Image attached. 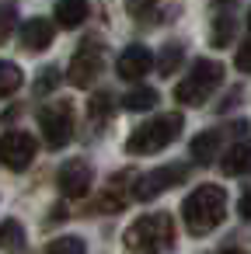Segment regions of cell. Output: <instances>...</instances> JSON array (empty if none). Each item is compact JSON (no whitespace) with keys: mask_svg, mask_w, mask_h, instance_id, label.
Returning a JSON list of instances; mask_svg holds the SVG:
<instances>
[{"mask_svg":"<svg viewBox=\"0 0 251 254\" xmlns=\"http://www.w3.org/2000/svg\"><path fill=\"white\" fill-rule=\"evenodd\" d=\"M181 46H164L161 49V60H157V70H161V77H167V73H174L178 66H181Z\"/></svg>","mask_w":251,"mask_h":254,"instance_id":"obj_21","label":"cell"},{"mask_svg":"<svg viewBox=\"0 0 251 254\" xmlns=\"http://www.w3.org/2000/svg\"><path fill=\"white\" fill-rule=\"evenodd\" d=\"M234 28H237V21H234L230 14L216 18V21H213V32H209V46H216V49L230 46V42H234Z\"/></svg>","mask_w":251,"mask_h":254,"instance_id":"obj_19","label":"cell"},{"mask_svg":"<svg viewBox=\"0 0 251 254\" xmlns=\"http://www.w3.org/2000/svg\"><path fill=\"white\" fill-rule=\"evenodd\" d=\"M112 105H115V101H112L108 91H105V94H94V101H91V115H94V119H108V115H112Z\"/></svg>","mask_w":251,"mask_h":254,"instance_id":"obj_23","label":"cell"},{"mask_svg":"<svg viewBox=\"0 0 251 254\" xmlns=\"http://www.w3.org/2000/svg\"><path fill=\"white\" fill-rule=\"evenodd\" d=\"M220 254H244V251H237V247H227V251H220Z\"/></svg>","mask_w":251,"mask_h":254,"instance_id":"obj_28","label":"cell"},{"mask_svg":"<svg viewBox=\"0 0 251 254\" xmlns=\"http://www.w3.org/2000/svg\"><path fill=\"white\" fill-rule=\"evenodd\" d=\"M237 70L241 73H251V39L241 46V53H237Z\"/></svg>","mask_w":251,"mask_h":254,"instance_id":"obj_25","label":"cell"},{"mask_svg":"<svg viewBox=\"0 0 251 254\" xmlns=\"http://www.w3.org/2000/svg\"><path fill=\"white\" fill-rule=\"evenodd\" d=\"M25 247V230L18 219H7V223H0V251H7V254H21Z\"/></svg>","mask_w":251,"mask_h":254,"instance_id":"obj_16","label":"cell"},{"mask_svg":"<svg viewBox=\"0 0 251 254\" xmlns=\"http://www.w3.org/2000/svg\"><path fill=\"white\" fill-rule=\"evenodd\" d=\"M223 174H230V178L251 174V139H241V143L223 157Z\"/></svg>","mask_w":251,"mask_h":254,"instance_id":"obj_14","label":"cell"},{"mask_svg":"<svg viewBox=\"0 0 251 254\" xmlns=\"http://www.w3.org/2000/svg\"><path fill=\"white\" fill-rule=\"evenodd\" d=\"M91 181H94V171H91L87 160H67L63 171H60V191L67 198H84Z\"/></svg>","mask_w":251,"mask_h":254,"instance_id":"obj_9","label":"cell"},{"mask_svg":"<svg viewBox=\"0 0 251 254\" xmlns=\"http://www.w3.org/2000/svg\"><path fill=\"white\" fill-rule=\"evenodd\" d=\"M87 18V0H60L56 4V21L63 28H77Z\"/></svg>","mask_w":251,"mask_h":254,"instance_id":"obj_15","label":"cell"},{"mask_svg":"<svg viewBox=\"0 0 251 254\" xmlns=\"http://www.w3.org/2000/svg\"><path fill=\"white\" fill-rule=\"evenodd\" d=\"M35 153H39V143H35L32 132L14 129V132H4V136H0V160H4L11 171L28 167V164L35 160Z\"/></svg>","mask_w":251,"mask_h":254,"instance_id":"obj_6","label":"cell"},{"mask_svg":"<svg viewBox=\"0 0 251 254\" xmlns=\"http://www.w3.org/2000/svg\"><path fill=\"white\" fill-rule=\"evenodd\" d=\"M101 63H105L101 46L98 42H84L74 53V60H70V84L74 87H91L98 80V73H101Z\"/></svg>","mask_w":251,"mask_h":254,"instance_id":"obj_7","label":"cell"},{"mask_svg":"<svg viewBox=\"0 0 251 254\" xmlns=\"http://www.w3.org/2000/svg\"><path fill=\"white\" fill-rule=\"evenodd\" d=\"M14 32H18V11H14V4H0V46H7Z\"/></svg>","mask_w":251,"mask_h":254,"instance_id":"obj_20","label":"cell"},{"mask_svg":"<svg viewBox=\"0 0 251 254\" xmlns=\"http://www.w3.org/2000/svg\"><path fill=\"white\" fill-rule=\"evenodd\" d=\"M178 132H181V115H174V112L157 115V119H150V122H143L140 129L129 132V139H126V153H133V157L161 153L167 143H174Z\"/></svg>","mask_w":251,"mask_h":254,"instance_id":"obj_3","label":"cell"},{"mask_svg":"<svg viewBox=\"0 0 251 254\" xmlns=\"http://www.w3.org/2000/svg\"><path fill=\"white\" fill-rule=\"evenodd\" d=\"M188 153H192L195 164H213L216 153H220V132H213V129L199 132V136L188 143Z\"/></svg>","mask_w":251,"mask_h":254,"instance_id":"obj_13","label":"cell"},{"mask_svg":"<svg viewBox=\"0 0 251 254\" xmlns=\"http://www.w3.org/2000/svg\"><path fill=\"white\" fill-rule=\"evenodd\" d=\"M181 178H185V167H181V164H167V167H161V171L140 174L136 185H133V198H136V202H150V198H157L161 191L174 188Z\"/></svg>","mask_w":251,"mask_h":254,"instance_id":"obj_8","label":"cell"},{"mask_svg":"<svg viewBox=\"0 0 251 254\" xmlns=\"http://www.w3.org/2000/svg\"><path fill=\"white\" fill-rule=\"evenodd\" d=\"M181 216H185V226H188L192 237H206L227 216V191L220 185H199L181 202Z\"/></svg>","mask_w":251,"mask_h":254,"instance_id":"obj_1","label":"cell"},{"mask_svg":"<svg viewBox=\"0 0 251 254\" xmlns=\"http://www.w3.org/2000/svg\"><path fill=\"white\" fill-rule=\"evenodd\" d=\"M154 70V53L147 49V46H126L122 49V56H119V77L122 80H140V77H147Z\"/></svg>","mask_w":251,"mask_h":254,"instance_id":"obj_10","label":"cell"},{"mask_svg":"<svg viewBox=\"0 0 251 254\" xmlns=\"http://www.w3.org/2000/svg\"><path fill=\"white\" fill-rule=\"evenodd\" d=\"M53 25L46 21V18H28L25 25H21V46L25 49H32V53H42V49H49V42H53Z\"/></svg>","mask_w":251,"mask_h":254,"instance_id":"obj_12","label":"cell"},{"mask_svg":"<svg viewBox=\"0 0 251 254\" xmlns=\"http://www.w3.org/2000/svg\"><path fill=\"white\" fill-rule=\"evenodd\" d=\"M56 80H60V70H53V66H49V70H42V73H39V87H35V91H39V94H46V91H53V87H56Z\"/></svg>","mask_w":251,"mask_h":254,"instance_id":"obj_24","label":"cell"},{"mask_svg":"<svg viewBox=\"0 0 251 254\" xmlns=\"http://www.w3.org/2000/svg\"><path fill=\"white\" fill-rule=\"evenodd\" d=\"M237 212H241L244 219H251V188L241 195V202H237Z\"/></svg>","mask_w":251,"mask_h":254,"instance_id":"obj_27","label":"cell"},{"mask_svg":"<svg viewBox=\"0 0 251 254\" xmlns=\"http://www.w3.org/2000/svg\"><path fill=\"white\" fill-rule=\"evenodd\" d=\"M157 4V0H126V7H129V14H147L150 7Z\"/></svg>","mask_w":251,"mask_h":254,"instance_id":"obj_26","label":"cell"},{"mask_svg":"<svg viewBox=\"0 0 251 254\" xmlns=\"http://www.w3.org/2000/svg\"><path fill=\"white\" fill-rule=\"evenodd\" d=\"M126 244L140 254H161L174 247V223L167 212H150L140 216L129 230H126Z\"/></svg>","mask_w":251,"mask_h":254,"instance_id":"obj_2","label":"cell"},{"mask_svg":"<svg viewBox=\"0 0 251 254\" xmlns=\"http://www.w3.org/2000/svg\"><path fill=\"white\" fill-rule=\"evenodd\" d=\"M122 105H126L129 112H150V108L157 105V91H154V87H133V91L122 98Z\"/></svg>","mask_w":251,"mask_h":254,"instance_id":"obj_18","label":"cell"},{"mask_svg":"<svg viewBox=\"0 0 251 254\" xmlns=\"http://www.w3.org/2000/svg\"><path fill=\"white\" fill-rule=\"evenodd\" d=\"M220 80H223V66H220L216 60H195L192 70H188V77L178 84L174 98H178L181 105L195 108V105H202V101H209V98L216 94Z\"/></svg>","mask_w":251,"mask_h":254,"instance_id":"obj_4","label":"cell"},{"mask_svg":"<svg viewBox=\"0 0 251 254\" xmlns=\"http://www.w3.org/2000/svg\"><path fill=\"white\" fill-rule=\"evenodd\" d=\"M46 254H84V240L81 237H56L46 247Z\"/></svg>","mask_w":251,"mask_h":254,"instance_id":"obj_22","label":"cell"},{"mask_svg":"<svg viewBox=\"0 0 251 254\" xmlns=\"http://www.w3.org/2000/svg\"><path fill=\"white\" fill-rule=\"evenodd\" d=\"M133 185H136V178H129V174H115V178L108 181V188L101 191L98 209H105V212H119V209L133 198Z\"/></svg>","mask_w":251,"mask_h":254,"instance_id":"obj_11","label":"cell"},{"mask_svg":"<svg viewBox=\"0 0 251 254\" xmlns=\"http://www.w3.org/2000/svg\"><path fill=\"white\" fill-rule=\"evenodd\" d=\"M21 66L18 63H11V60H0V101L4 98H11L18 87H21Z\"/></svg>","mask_w":251,"mask_h":254,"instance_id":"obj_17","label":"cell"},{"mask_svg":"<svg viewBox=\"0 0 251 254\" xmlns=\"http://www.w3.org/2000/svg\"><path fill=\"white\" fill-rule=\"evenodd\" d=\"M248 28H251V14H248Z\"/></svg>","mask_w":251,"mask_h":254,"instance_id":"obj_29","label":"cell"},{"mask_svg":"<svg viewBox=\"0 0 251 254\" xmlns=\"http://www.w3.org/2000/svg\"><path fill=\"white\" fill-rule=\"evenodd\" d=\"M39 126H42V136H46V146L49 150H63L74 136V115H70V105L67 101H56L49 108L39 112Z\"/></svg>","mask_w":251,"mask_h":254,"instance_id":"obj_5","label":"cell"}]
</instances>
